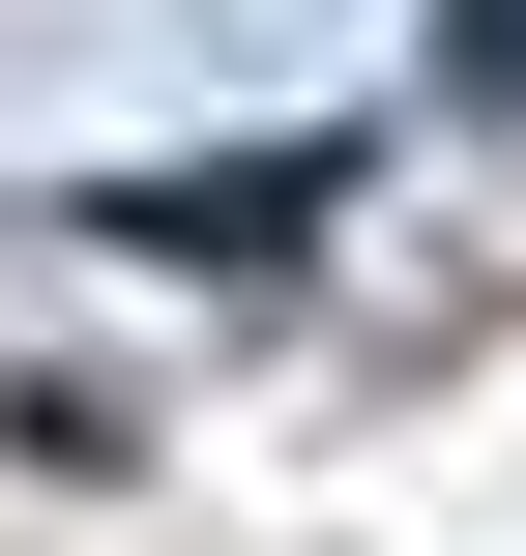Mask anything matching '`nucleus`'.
<instances>
[{"label":"nucleus","mask_w":526,"mask_h":556,"mask_svg":"<svg viewBox=\"0 0 526 556\" xmlns=\"http://www.w3.org/2000/svg\"><path fill=\"white\" fill-rule=\"evenodd\" d=\"M439 88H498V117H526V0H439Z\"/></svg>","instance_id":"nucleus-1"}]
</instances>
